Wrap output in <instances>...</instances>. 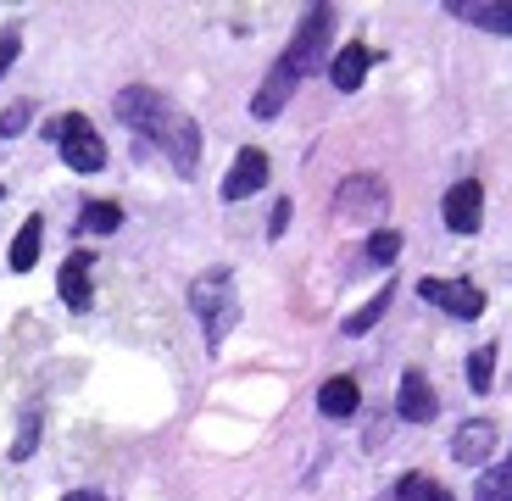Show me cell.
<instances>
[{
	"label": "cell",
	"instance_id": "cell-24",
	"mask_svg": "<svg viewBox=\"0 0 512 501\" xmlns=\"http://www.w3.org/2000/svg\"><path fill=\"white\" fill-rule=\"evenodd\" d=\"M34 440H39V424H23V435H17V446H12V457L23 463L28 451H34Z\"/></svg>",
	"mask_w": 512,
	"mask_h": 501
},
{
	"label": "cell",
	"instance_id": "cell-25",
	"mask_svg": "<svg viewBox=\"0 0 512 501\" xmlns=\"http://www.w3.org/2000/svg\"><path fill=\"white\" fill-rule=\"evenodd\" d=\"M284 223H290V201H279V206H273V223H268V234H273V240L284 234Z\"/></svg>",
	"mask_w": 512,
	"mask_h": 501
},
{
	"label": "cell",
	"instance_id": "cell-8",
	"mask_svg": "<svg viewBox=\"0 0 512 501\" xmlns=\"http://www.w3.org/2000/svg\"><path fill=\"white\" fill-rule=\"evenodd\" d=\"M396 412L407 424H435L440 418V396L423 373H401V390H396Z\"/></svg>",
	"mask_w": 512,
	"mask_h": 501
},
{
	"label": "cell",
	"instance_id": "cell-20",
	"mask_svg": "<svg viewBox=\"0 0 512 501\" xmlns=\"http://www.w3.org/2000/svg\"><path fill=\"white\" fill-rule=\"evenodd\" d=\"M396 257H401V234L396 229H373L368 234V262H384V268H390Z\"/></svg>",
	"mask_w": 512,
	"mask_h": 501
},
{
	"label": "cell",
	"instance_id": "cell-17",
	"mask_svg": "<svg viewBox=\"0 0 512 501\" xmlns=\"http://www.w3.org/2000/svg\"><path fill=\"white\" fill-rule=\"evenodd\" d=\"M396 496H401V501H457L446 485H440V479H429V474H401Z\"/></svg>",
	"mask_w": 512,
	"mask_h": 501
},
{
	"label": "cell",
	"instance_id": "cell-21",
	"mask_svg": "<svg viewBox=\"0 0 512 501\" xmlns=\"http://www.w3.org/2000/svg\"><path fill=\"white\" fill-rule=\"evenodd\" d=\"M28 123H34V101H12L6 112H0V140H17Z\"/></svg>",
	"mask_w": 512,
	"mask_h": 501
},
{
	"label": "cell",
	"instance_id": "cell-7",
	"mask_svg": "<svg viewBox=\"0 0 512 501\" xmlns=\"http://www.w3.org/2000/svg\"><path fill=\"white\" fill-rule=\"evenodd\" d=\"M485 218V184L479 179H457L446 190V229L451 234H474Z\"/></svg>",
	"mask_w": 512,
	"mask_h": 501
},
{
	"label": "cell",
	"instance_id": "cell-6",
	"mask_svg": "<svg viewBox=\"0 0 512 501\" xmlns=\"http://www.w3.org/2000/svg\"><path fill=\"white\" fill-rule=\"evenodd\" d=\"M418 296L429 301V307L451 312V318H479V312H485V290H479L474 279H423Z\"/></svg>",
	"mask_w": 512,
	"mask_h": 501
},
{
	"label": "cell",
	"instance_id": "cell-27",
	"mask_svg": "<svg viewBox=\"0 0 512 501\" xmlns=\"http://www.w3.org/2000/svg\"><path fill=\"white\" fill-rule=\"evenodd\" d=\"M0 201H6V190H0Z\"/></svg>",
	"mask_w": 512,
	"mask_h": 501
},
{
	"label": "cell",
	"instance_id": "cell-14",
	"mask_svg": "<svg viewBox=\"0 0 512 501\" xmlns=\"http://www.w3.org/2000/svg\"><path fill=\"white\" fill-rule=\"evenodd\" d=\"M451 17L490 28V34H512V6H462V0H451Z\"/></svg>",
	"mask_w": 512,
	"mask_h": 501
},
{
	"label": "cell",
	"instance_id": "cell-15",
	"mask_svg": "<svg viewBox=\"0 0 512 501\" xmlns=\"http://www.w3.org/2000/svg\"><path fill=\"white\" fill-rule=\"evenodd\" d=\"M39 245H45V223L28 218L23 229H17V240H12V268H17V273H28V268L39 262Z\"/></svg>",
	"mask_w": 512,
	"mask_h": 501
},
{
	"label": "cell",
	"instance_id": "cell-13",
	"mask_svg": "<svg viewBox=\"0 0 512 501\" xmlns=\"http://www.w3.org/2000/svg\"><path fill=\"white\" fill-rule=\"evenodd\" d=\"M357 407H362V390H357L351 373H334L329 385L318 390V412H323V418H357Z\"/></svg>",
	"mask_w": 512,
	"mask_h": 501
},
{
	"label": "cell",
	"instance_id": "cell-23",
	"mask_svg": "<svg viewBox=\"0 0 512 501\" xmlns=\"http://www.w3.org/2000/svg\"><path fill=\"white\" fill-rule=\"evenodd\" d=\"M17 45H23V34H17V28H0V78H6V67L17 62Z\"/></svg>",
	"mask_w": 512,
	"mask_h": 501
},
{
	"label": "cell",
	"instance_id": "cell-18",
	"mask_svg": "<svg viewBox=\"0 0 512 501\" xmlns=\"http://www.w3.org/2000/svg\"><path fill=\"white\" fill-rule=\"evenodd\" d=\"M390 296H396V290H390V279H384V290H379V296H373L362 312H351V318H346V334H368L373 323H379L384 312H390Z\"/></svg>",
	"mask_w": 512,
	"mask_h": 501
},
{
	"label": "cell",
	"instance_id": "cell-1",
	"mask_svg": "<svg viewBox=\"0 0 512 501\" xmlns=\"http://www.w3.org/2000/svg\"><path fill=\"white\" fill-rule=\"evenodd\" d=\"M117 117H123L128 129H140L145 140H156L167 151V162L179 167L184 179L195 173V162H201V129H195V117L184 112L179 101H167L162 90H145V84H134V90H117Z\"/></svg>",
	"mask_w": 512,
	"mask_h": 501
},
{
	"label": "cell",
	"instance_id": "cell-19",
	"mask_svg": "<svg viewBox=\"0 0 512 501\" xmlns=\"http://www.w3.org/2000/svg\"><path fill=\"white\" fill-rule=\"evenodd\" d=\"M490 373H496V346H479L474 357H468V385H474V396L490 390Z\"/></svg>",
	"mask_w": 512,
	"mask_h": 501
},
{
	"label": "cell",
	"instance_id": "cell-2",
	"mask_svg": "<svg viewBox=\"0 0 512 501\" xmlns=\"http://www.w3.org/2000/svg\"><path fill=\"white\" fill-rule=\"evenodd\" d=\"M329 39H334V6H312L307 17H301V28H295V39H290V51L273 62V73L262 78V90L251 95V112L256 117H279L284 106H290V95H295V84L307 73H318L323 67V51H329Z\"/></svg>",
	"mask_w": 512,
	"mask_h": 501
},
{
	"label": "cell",
	"instance_id": "cell-3",
	"mask_svg": "<svg viewBox=\"0 0 512 501\" xmlns=\"http://www.w3.org/2000/svg\"><path fill=\"white\" fill-rule=\"evenodd\" d=\"M190 307L206 329V346H223V334L240 323V296H234V279L229 268H212L206 279L190 284Z\"/></svg>",
	"mask_w": 512,
	"mask_h": 501
},
{
	"label": "cell",
	"instance_id": "cell-10",
	"mask_svg": "<svg viewBox=\"0 0 512 501\" xmlns=\"http://www.w3.org/2000/svg\"><path fill=\"white\" fill-rule=\"evenodd\" d=\"M90 268H95V257L90 251H73V257L62 262V279H56V290H62V301L73 312H90Z\"/></svg>",
	"mask_w": 512,
	"mask_h": 501
},
{
	"label": "cell",
	"instance_id": "cell-4",
	"mask_svg": "<svg viewBox=\"0 0 512 501\" xmlns=\"http://www.w3.org/2000/svg\"><path fill=\"white\" fill-rule=\"evenodd\" d=\"M56 145H62L73 173H101L106 167V140L95 134V123L84 112H67L62 123H56Z\"/></svg>",
	"mask_w": 512,
	"mask_h": 501
},
{
	"label": "cell",
	"instance_id": "cell-22",
	"mask_svg": "<svg viewBox=\"0 0 512 501\" xmlns=\"http://www.w3.org/2000/svg\"><path fill=\"white\" fill-rule=\"evenodd\" d=\"M507 490H512V468L507 463H496L485 479H479V501H507Z\"/></svg>",
	"mask_w": 512,
	"mask_h": 501
},
{
	"label": "cell",
	"instance_id": "cell-5",
	"mask_svg": "<svg viewBox=\"0 0 512 501\" xmlns=\"http://www.w3.org/2000/svg\"><path fill=\"white\" fill-rule=\"evenodd\" d=\"M334 212L346 223H384V212H390V184H384L379 173H357V179L340 184Z\"/></svg>",
	"mask_w": 512,
	"mask_h": 501
},
{
	"label": "cell",
	"instance_id": "cell-11",
	"mask_svg": "<svg viewBox=\"0 0 512 501\" xmlns=\"http://www.w3.org/2000/svg\"><path fill=\"white\" fill-rule=\"evenodd\" d=\"M490 451H496V424H490V418H474V424H462L457 435H451V457H457V463H485Z\"/></svg>",
	"mask_w": 512,
	"mask_h": 501
},
{
	"label": "cell",
	"instance_id": "cell-26",
	"mask_svg": "<svg viewBox=\"0 0 512 501\" xmlns=\"http://www.w3.org/2000/svg\"><path fill=\"white\" fill-rule=\"evenodd\" d=\"M67 501H106V496H101V490H73Z\"/></svg>",
	"mask_w": 512,
	"mask_h": 501
},
{
	"label": "cell",
	"instance_id": "cell-12",
	"mask_svg": "<svg viewBox=\"0 0 512 501\" xmlns=\"http://www.w3.org/2000/svg\"><path fill=\"white\" fill-rule=\"evenodd\" d=\"M368 67H373V51H368V45H340V51H334V62H329L334 90H340V95L362 90V78H368Z\"/></svg>",
	"mask_w": 512,
	"mask_h": 501
},
{
	"label": "cell",
	"instance_id": "cell-16",
	"mask_svg": "<svg viewBox=\"0 0 512 501\" xmlns=\"http://www.w3.org/2000/svg\"><path fill=\"white\" fill-rule=\"evenodd\" d=\"M78 229L117 234V229H123V206H117V201H84V212H78Z\"/></svg>",
	"mask_w": 512,
	"mask_h": 501
},
{
	"label": "cell",
	"instance_id": "cell-9",
	"mask_svg": "<svg viewBox=\"0 0 512 501\" xmlns=\"http://www.w3.org/2000/svg\"><path fill=\"white\" fill-rule=\"evenodd\" d=\"M262 184H268V151H251V145H245V151L234 156L229 179H223V201H245V195H256Z\"/></svg>",
	"mask_w": 512,
	"mask_h": 501
}]
</instances>
